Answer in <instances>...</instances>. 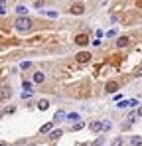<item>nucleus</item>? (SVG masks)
<instances>
[{
    "label": "nucleus",
    "mask_w": 142,
    "mask_h": 146,
    "mask_svg": "<svg viewBox=\"0 0 142 146\" xmlns=\"http://www.w3.org/2000/svg\"><path fill=\"white\" fill-rule=\"evenodd\" d=\"M69 12H71V14H83V12H85V6H83L81 2H77V4H71Z\"/></svg>",
    "instance_id": "39448f33"
},
{
    "label": "nucleus",
    "mask_w": 142,
    "mask_h": 146,
    "mask_svg": "<svg viewBox=\"0 0 142 146\" xmlns=\"http://www.w3.org/2000/svg\"><path fill=\"white\" fill-rule=\"evenodd\" d=\"M65 121H71V122H79V115L77 113H71V115H67V119Z\"/></svg>",
    "instance_id": "2eb2a0df"
},
{
    "label": "nucleus",
    "mask_w": 142,
    "mask_h": 146,
    "mask_svg": "<svg viewBox=\"0 0 142 146\" xmlns=\"http://www.w3.org/2000/svg\"><path fill=\"white\" fill-rule=\"evenodd\" d=\"M103 130H105V132L111 130V122H103Z\"/></svg>",
    "instance_id": "a878e982"
},
{
    "label": "nucleus",
    "mask_w": 142,
    "mask_h": 146,
    "mask_svg": "<svg viewBox=\"0 0 142 146\" xmlns=\"http://www.w3.org/2000/svg\"><path fill=\"white\" fill-rule=\"evenodd\" d=\"M65 119H67V115H65V111H61V109H59V111H57V113L53 115V121H55V122L65 121Z\"/></svg>",
    "instance_id": "6e6552de"
},
{
    "label": "nucleus",
    "mask_w": 142,
    "mask_h": 146,
    "mask_svg": "<svg viewBox=\"0 0 142 146\" xmlns=\"http://www.w3.org/2000/svg\"><path fill=\"white\" fill-rule=\"evenodd\" d=\"M134 121H136V115H134V113H132V115H128V122H126V126H128V124H132Z\"/></svg>",
    "instance_id": "4be33fe9"
},
{
    "label": "nucleus",
    "mask_w": 142,
    "mask_h": 146,
    "mask_svg": "<svg viewBox=\"0 0 142 146\" xmlns=\"http://www.w3.org/2000/svg\"><path fill=\"white\" fill-rule=\"evenodd\" d=\"M8 97H12V87L10 85H2L0 87V101H4Z\"/></svg>",
    "instance_id": "7ed1b4c3"
},
{
    "label": "nucleus",
    "mask_w": 142,
    "mask_h": 146,
    "mask_svg": "<svg viewBox=\"0 0 142 146\" xmlns=\"http://www.w3.org/2000/svg\"><path fill=\"white\" fill-rule=\"evenodd\" d=\"M128 44H130V38H126V36H122V38H118V40H117L118 48H126Z\"/></svg>",
    "instance_id": "1a4fd4ad"
},
{
    "label": "nucleus",
    "mask_w": 142,
    "mask_h": 146,
    "mask_svg": "<svg viewBox=\"0 0 142 146\" xmlns=\"http://www.w3.org/2000/svg\"><path fill=\"white\" fill-rule=\"evenodd\" d=\"M89 130H91V132H101V130H103V122L93 121L91 124H89Z\"/></svg>",
    "instance_id": "0eeeda50"
},
{
    "label": "nucleus",
    "mask_w": 142,
    "mask_h": 146,
    "mask_svg": "<svg viewBox=\"0 0 142 146\" xmlns=\"http://www.w3.org/2000/svg\"><path fill=\"white\" fill-rule=\"evenodd\" d=\"M71 128H73V130H81V128H83V122H81V121H79V122H75V124H73Z\"/></svg>",
    "instance_id": "aec40b11"
},
{
    "label": "nucleus",
    "mask_w": 142,
    "mask_h": 146,
    "mask_svg": "<svg viewBox=\"0 0 142 146\" xmlns=\"http://www.w3.org/2000/svg\"><path fill=\"white\" fill-rule=\"evenodd\" d=\"M32 97V91H22V99H28Z\"/></svg>",
    "instance_id": "393cba45"
},
{
    "label": "nucleus",
    "mask_w": 142,
    "mask_h": 146,
    "mask_svg": "<svg viewBox=\"0 0 142 146\" xmlns=\"http://www.w3.org/2000/svg\"><path fill=\"white\" fill-rule=\"evenodd\" d=\"M51 128H53V124H51V122H47V124L42 126V130H40V132H51Z\"/></svg>",
    "instance_id": "f3484780"
},
{
    "label": "nucleus",
    "mask_w": 142,
    "mask_h": 146,
    "mask_svg": "<svg viewBox=\"0 0 142 146\" xmlns=\"http://www.w3.org/2000/svg\"><path fill=\"white\" fill-rule=\"evenodd\" d=\"M115 36H117V30H109L107 32V38H115Z\"/></svg>",
    "instance_id": "5701e85b"
},
{
    "label": "nucleus",
    "mask_w": 142,
    "mask_h": 146,
    "mask_svg": "<svg viewBox=\"0 0 142 146\" xmlns=\"http://www.w3.org/2000/svg\"><path fill=\"white\" fill-rule=\"evenodd\" d=\"M61 134H63V132L57 128V130H51V132H49V138H51V140H55V138H59Z\"/></svg>",
    "instance_id": "f8f14e48"
},
{
    "label": "nucleus",
    "mask_w": 142,
    "mask_h": 146,
    "mask_svg": "<svg viewBox=\"0 0 142 146\" xmlns=\"http://www.w3.org/2000/svg\"><path fill=\"white\" fill-rule=\"evenodd\" d=\"M16 12L22 14V18H24V14H28V8H26L24 4H18V6H16Z\"/></svg>",
    "instance_id": "ddd939ff"
},
{
    "label": "nucleus",
    "mask_w": 142,
    "mask_h": 146,
    "mask_svg": "<svg viewBox=\"0 0 142 146\" xmlns=\"http://www.w3.org/2000/svg\"><path fill=\"white\" fill-rule=\"evenodd\" d=\"M30 28H32V20H30L28 16H26V18H18V20H16V30H18V32H28Z\"/></svg>",
    "instance_id": "f257e3e1"
},
{
    "label": "nucleus",
    "mask_w": 142,
    "mask_h": 146,
    "mask_svg": "<svg viewBox=\"0 0 142 146\" xmlns=\"http://www.w3.org/2000/svg\"><path fill=\"white\" fill-rule=\"evenodd\" d=\"M75 44H77V46H87V44H89V36H87V34L75 36Z\"/></svg>",
    "instance_id": "20e7f679"
},
{
    "label": "nucleus",
    "mask_w": 142,
    "mask_h": 146,
    "mask_svg": "<svg viewBox=\"0 0 142 146\" xmlns=\"http://www.w3.org/2000/svg\"><path fill=\"white\" fill-rule=\"evenodd\" d=\"M34 81H36V83H44V81H46V75H44L42 71H38L36 75H34Z\"/></svg>",
    "instance_id": "9d476101"
},
{
    "label": "nucleus",
    "mask_w": 142,
    "mask_h": 146,
    "mask_svg": "<svg viewBox=\"0 0 142 146\" xmlns=\"http://www.w3.org/2000/svg\"><path fill=\"white\" fill-rule=\"evenodd\" d=\"M22 87H24V91H32V81H24Z\"/></svg>",
    "instance_id": "a211bd4d"
},
{
    "label": "nucleus",
    "mask_w": 142,
    "mask_h": 146,
    "mask_svg": "<svg viewBox=\"0 0 142 146\" xmlns=\"http://www.w3.org/2000/svg\"><path fill=\"white\" fill-rule=\"evenodd\" d=\"M75 59H77V63H89L91 61V53L89 51H79L75 55Z\"/></svg>",
    "instance_id": "f03ea898"
},
{
    "label": "nucleus",
    "mask_w": 142,
    "mask_h": 146,
    "mask_svg": "<svg viewBox=\"0 0 142 146\" xmlns=\"http://www.w3.org/2000/svg\"><path fill=\"white\" fill-rule=\"evenodd\" d=\"M47 107H49V101H46V99H42V101L38 103V109H40V111H47Z\"/></svg>",
    "instance_id": "9b49d317"
},
{
    "label": "nucleus",
    "mask_w": 142,
    "mask_h": 146,
    "mask_svg": "<svg viewBox=\"0 0 142 146\" xmlns=\"http://www.w3.org/2000/svg\"><path fill=\"white\" fill-rule=\"evenodd\" d=\"M134 75H136V77H142V67H138V69L134 71Z\"/></svg>",
    "instance_id": "cd10ccee"
},
{
    "label": "nucleus",
    "mask_w": 142,
    "mask_h": 146,
    "mask_svg": "<svg viewBox=\"0 0 142 146\" xmlns=\"http://www.w3.org/2000/svg\"><path fill=\"white\" fill-rule=\"evenodd\" d=\"M2 14H6V4H4V2H0V16H2Z\"/></svg>",
    "instance_id": "b1692460"
},
{
    "label": "nucleus",
    "mask_w": 142,
    "mask_h": 146,
    "mask_svg": "<svg viewBox=\"0 0 142 146\" xmlns=\"http://www.w3.org/2000/svg\"><path fill=\"white\" fill-rule=\"evenodd\" d=\"M111 146H122V138H120V136H118V138H115Z\"/></svg>",
    "instance_id": "412c9836"
},
{
    "label": "nucleus",
    "mask_w": 142,
    "mask_h": 146,
    "mask_svg": "<svg viewBox=\"0 0 142 146\" xmlns=\"http://www.w3.org/2000/svg\"><path fill=\"white\" fill-rule=\"evenodd\" d=\"M130 144L132 146H140L142 144V136H132V138H130Z\"/></svg>",
    "instance_id": "4468645a"
},
{
    "label": "nucleus",
    "mask_w": 142,
    "mask_h": 146,
    "mask_svg": "<svg viewBox=\"0 0 142 146\" xmlns=\"http://www.w3.org/2000/svg\"><path fill=\"white\" fill-rule=\"evenodd\" d=\"M34 6H36V8H40V10H42V8H44V2H34Z\"/></svg>",
    "instance_id": "bb28decb"
},
{
    "label": "nucleus",
    "mask_w": 142,
    "mask_h": 146,
    "mask_svg": "<svg viewBox=\"0 0 142 146\" xmlns=\"http://www.w3.org/2000/svg\"><path fill=\"white\" fill-rule=\"evenodd\" d=\"M103 144H105V138L101 136V138H97V140H95V142H93L91 146H103Z\"/></svg>",
    "instance_id": "6ab92c4d"
},
{
    "label": "nucleus",
    "mask_w": 142,
    "mask_h": 146,
    "mask_svg": "<svg viewBox=\"0 0 142 146\" xmlns=\"http://www.w3.org/2000/svg\"><path fill=\"white\" fill-rule=\"evenodd\" d=\"M136 115H138V117H142V105L138 107V113H136Z\"/></svg>",
    "instance_id": "c85d7f7f"
},
{
    "label": "nucleus",
    "mask_w": 142,
    "mask_h": 146,
    "mask_svg": "<svg viewBox=\"0 0 142 146\" xmlns=\"http://www.w3.org/2000/svg\"><path fill=\"white\" fill-rule=\"evenodd\" d=\"M105 91H107V93H117L118 91V83L117 81H109V83L105 85Z\"/></svg>",
    "instance_id": "423d86ee"
},
{
    "label": "nucleus",
    "mask_w": 142,
    "mask_h": 146,
    "mask_svg": "<svg viewBox=\"0 0 142 146\" xmlns=\"http://www.w3.org/2000/svg\"><path fill=\"white\" fill-rule=\"evenodd\" d=\"M0 146H6V142H0Z\"/></svg>",
    "instance_id": "c756f323"
},
{
    "label": "nucleus",
    "mask_w": 142,
    "mask_h": 146,
    "mask_svg": "<svg viewBox=\"0 0 142 146\" xmlns=\"http://www.w3.org/2000/svg\"><path fill=\"white\" fill-rule=\"evenodd\" d=\"M20 69H24V71L26 69H32V61H22L20 63Z\"/></svg>",
    "instance_id": "dca6fc26"
}]
</instances>
